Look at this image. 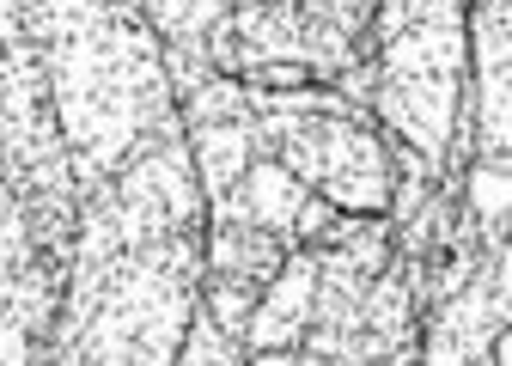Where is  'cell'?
Wrapping results in <instances>:
<instances>
[{
  "mask_svg": "<svg viewBox=\"0 0 512 366\" xmlns=\"http://www.w3.org/2000/svg\"><path fill=\"white\" fill-rule=\"evenodd\" d=\"M311 287H317V263H311V257H299V263L287 269V281L275 287V299L263 305V312H256V330H250V336H256V348H263V354H269V348L299 342V330H305V318H299V312H305Z\"/></svg>",
  "mask_w": 512,
  "mask_h": 366,
  "instance_id": "1",
  "label": "cell"
},
{
  "mask_svg": "<svg viewBox=\"0 0 512 366\" xmlns=\"http://www.w3.org/2000/svg\"><path fill=\"white\" fill-rule=\"evenodd\" d=\"M214 269H226V275H269L275 269V244L269 238H256V232H220L214 238Z\"/></svg>",
  "mask_w": 512,
  "mask_h": 366,
  "instance_id": "2",
  "label": "cell"
},
{
  "mask_svg": "<svg viewBox=\"0 0 512 366\" xmlns=\"http://www.w3.org/2000/svg\"><path fill=\"white\" fill-rule=\"evenodd\" d=\"M476 214L488 232H506V171H494V165L476 171Z\"/></svg>",
  "mask_w": 512,
  "mask_h": 366,
  "instance_id": "3",
  "label": "cell"
}]
</instances>
